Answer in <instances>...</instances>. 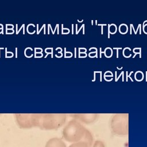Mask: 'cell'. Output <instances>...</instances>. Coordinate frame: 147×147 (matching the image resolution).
Instances as JSON below:
<instances>
[{
  "instance_id": "obj_10",
  "label": "cell",
  "mask_w": 147,
  "mask_h": 147,
  "mask_svg": "<svg viewBox=\"0 0 147 147\" xmlns=\"http://www.w3.org/2000/svg\"><path fill=\"white\" fill-rule=\"evenodd\" d=\"M113 49H121L122 48H115V47H114V48H113Z\"/></svg>"
},
{
  "instance_id": "obj_14",
  "label": "cell",
  "mask_w": 147,
  "mask_h": 147,
  "mask_svg": "<svg viewBox=\"0 0 147 147\" xmlns=\"http://www.w3.org/2000/svg\"><path fill=\"white\" fill-rule=\"evenodd\" d=\"M146 22H147V20H146V21H144V22H143V24H142V26H144V24Z\"/></svg>"
},
{
  "instance_id": "obj_8",
  "label": "cell",
  "mask_w": 147,
  "mask_h": 147,
  "mask_svg": "<svg viewBox=\"0 0 147 147\" xmlns=\"http://www.w3.org/2000/svg\"><path fill=\"white\" fill-rule=\"evenodd\" d=\"M133 72V71H131V72H130V74H129V78H130V79H131V81H133V79L131 78L130 75H131V74Z\"/></svg>"
},
{
  "instance_id": "obj_5",
  "label": "cell",
  "mask_w": 147,
  "mask_h": 147,
  "mask_svg": "<svg viewBox=\"0 0 147 147\" xmlns=\"http://www.w3.org/2000/svg\"><path fill=\"white\" fill-rule=\"evenodd\" d=\"M110 24L108 25V38H110Z\"/></svg>"
},
{
  "instance_id": "obj_2",
  "label": "cell",
  "mask_w": 147,
  "mask_h": 147,
  "mask_svg": "<svg viewBox=\"0 0 147 147\" xmlns=\"http://www.w3.org/2000/svg\"><path fill=\"white\" fill-rule=\"evenodd\" d=\"M83 135L81 126L75 121H70L63 130L64 139L70 142H78L82 138Z\"/></svg>"
},
{
  "instance_id": "obj_11",
  "label": "cell",
  "mask_w": 147,
  "mask_h": 147,
  "mask_svg": "<svg viewBox=\"0 0 147 147\" xmlns=\"http://www.w3.org/2000/svg\"><path fill=\"white\" fill-rule=\"evenodd\" d=\"M117 57H118V49H117Z\"/></svg>"
},
{
  "instance_id": "obj_6",
  "label": "cell",
  "mask_w": 147,
  "mask_h": 147,
  "mask_svg": "<svg viewBox=\"0 0 147 147\" xmlns=\"http://www.w3.org/2000/svg\"><path fill=\"white\" fill-rule=\"evenodd\" d=\"M98 25H101L102 26V27H101V34H103V26H104V25H106V24H98Z\"/></svg>"
},
{
  "instance_id": "obj_3",
  "label": "cell",
  "mask_w": 147,
  "mask_h": 147,
  "mask_svg": "<svg viewBox=\"0 0 147 147\" xmlns=\"http://www.w3.org/2000/svg\"><path fill=\"white\" fill-rule=\"evenodd\" d=\"M45 147H66V145L61 139L53 138L47 142Z\"/></svg>"
},
{
  "instance_id": "obj_13",
  "label": "cell",
  "mask_w": 147,
  "mask_h": 147,
  "mask_svg": "<svg viewBox=\"0 0 147 147\" xmlns=\"http://www.w3.org/2000/svg\"><path fill=\"white\" fill-rule=\"evenodd\" d=\"M117 68L118 69H119H119H122V68H123V67H121L120 68H119L118 67H117Z\"/></svg>"
},
{
  "instance_id": "obj_1",
  "label": "cell",
  "mask_w": 147,
  "mask_h": 147,
  "mask_svg": "<svg viewBox=\"0 0 147 147\" xmlns=\"http://www.w3.org/2000/svg\"><path fill=\"white\" fill-rule=\"evenodd\" d=\"M65 116L63 114L36 115V126L43 129H53L59 127L65 121Z\"/></svg>"
},
{
  "instance_id": "obj_4",
  "label": "cell",
  "mask_w": 147,
  "mask_h": 147,
  "mask_svg": "<svg viewBox=\"0 0 147 147\" xmlns=\"http://www.w3.org/2000/svg\"><path fill=\"white\" fill-rule=\"evenodd\" d=\"M91 142L88 141H78L76 142H74L69 145V147H90Z\"/></svg>"
},
{
  "instance_id": "obj_12",
  "label": "cell",
  "mask_w": 147,
  "mask_h": 147,
  "mask_svg": "<svg viewBox=\"0 0 147 147\" xmlns=\"http://www.w3.org/2000/svg\"><path fill=\"white\" fill-rule=\"evenodd\" d=\"M126 81H127V77H128V75H127V73H128V72H127V71H126Z\"/></svg>"
},
{
  "instance_id": "obj_7",
  "label": "cell",
  "mask_w": 147,
  "mask_h": 147,
  "mask_svg": "<svg viewBox=\"0 0 147 147\" xmlns=\"http://www.w3.org/2000/svg\"><path fill=\"white\" fill-rule=\"evenodd\" d=\"M123 73H124V71H122V72L120 74H119V75L118 76V78H117L115 79V81H116V82L118 80V79L119 78V77H120V76H121V75H122L123 74Z\"/></svg>"
},
{
  "instance_id": "obj_9",
  "label": "cell",
  "mask_w": 147,
  "mask_h": 147,
  "mask_svg": "<svg viewBox=\"0 0 147 147\" xmlns=\"http://www.w3.org/2000/svg\"><path fill=\"white\" fill-rule=\"evenodd\" d=\"M101 54H102V48H100V57H102Z\"/></svg>"
}]
</instances>
